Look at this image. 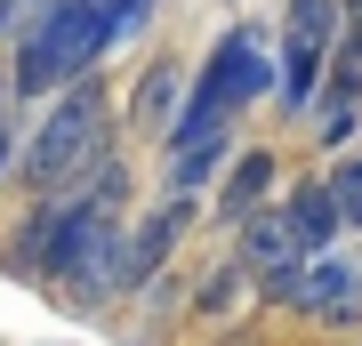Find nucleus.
Segmentation results:
<instances>
[{
  "mask_svg": "<svg viewBox=\"0 0 362 346\" xmlns=\"http://www.w3.org/2000/svg\"><path fill=\"white\" fill-rule=\"evenodd\" d=\"M105 137H113V121H105V89L81 73V81H65V89L49 97V113L33 121V145L16 154V169H25L33 193H65L73 178L97 169Z\"/></svg>",
  "mask_w": 362,
  "mask_h": 346,
  "instance_id": "nucleus-1",
  "label": "nucleus"
},
{
  "mask_svg": "<svg viewBox=\"0 0 362 346\" xmlns=\"http://www.w3.org/2000/svg\"><path fill=\"white\" fill-rule=\"evenodd\" d=\"M105 57V40L89 25V0H49L25 33H16V64H8V97H57L65 81H81Z\"/></svg>",
  "mask_w": 362,
  "mask_h": 346,
  "instance_id": "nucleus-2",
  "label": "nucleus"
},
{
  "mask_svg": "<svg viewBox=\"0 0 362 346\" xmlns=\"http://www.w3.org/2000/svg\"><path fill=\"white\" fill-rule=\"evenodd\" d=\"M185 218H194V193H169L153 218L121 226V282H129V290H145V282L169 266V250L185 242Z\"/></svg>",
  "mask_w": 362,
  "mask_h": 346,
  "instance_id": "nucleus-3",
  "label": "nucleus"
},
{
  "mask_svg": "<svg viewBox=\"0 0 362 346\" xmlns=\"http://www.w3.org/2000/svg\"><path fill=\"white\" fill-rule=\"evenodd\" d=\"M298 306L314 322H362V266L354 258H306V274H298Z\"/></svg>",
  "mask_w": 362,
  "mask_h": 346,
  "instance_id": "nucleus-4",
  "label": "nucleus"
},
{
  "mask_svg": "<svg viewBox=\"0 0 362 346\" xmlns=\"http://www.w3.org/2000/svg\"><path fill=\"white\" fill-rule=\"evenodd\" d=\"M242 226V242H233V258H242V274H266V266H282V258H306L298 250V233H290V209H250V218H233Z\"/></svg>",
  "mask_w": 362,
  "mask_h": 346,
  "instance_id": "nucleus-5",
  "label": "nucleus"
},
{
  "mask_svg": "<svg viewBox=\"0 0 362 346\" xmlns=\"http://www.w3.org/2000/svg\"><path fill=\"white\" fill-rule=\"evenodd\" d=\"M338 226H346V218H338V193H330V178H306V185H298L290 193V233H298V250H330L338 242Z\"/></svg>",
  "mask_w": 362,
  "mask_h": 346,
  "instance_id": "nucleus-6",
  "label": "nucleus"
},
{
  "mask_svg": "<svg viewBox=\"0 0 362 346\" xmlns=\"http://www.w3.org/2000/svg\"><path fill=\"white\" fill-rule=\"evenodd\" d=\"M226 154H233V129L218 121V129H202V137H177V161H169V193H194V185H209L226 169Z\"/></svg>",
  "mask_w": 362,
  "mask_h": 346,
  "instance_id": "nucleus-7",
  "label": "nucleus"
},
{
  "mask_svg": "<svg viewBox=\"0 0 362 346\" xmlns=\"http://www.w3.org/2000/svg\"><path fill=\"white\" fill-rule=\"evenodd\" d=\"M274 193V154H233V169H226V185H218V218L233 226V218H250Z\"/></svg>",
  "mask_w": 362,
  "mask_h": 346,
  "instance_id": "nucleus-8",
  "label": "nucleus"
},
{
  "mask_svg": "<svg viewBox=\"0 0 362 346\" xmlns=\"http://www.w3.org/2000/svg\"><path fill=\"white\" fill-rule=\"evenodd\" d=\"M177 105H185V73L177 64H145V81H137V129H153V137H169V121H177Z\"/></svg>",
  "mask_w": 362,
  "mask_h": 346,
  "instance_id": "nucleus-9",
  "label": "nucleus"
},
{
  "mask_svg": "<svg viewBox=\"0 0 362 346\" xmlns=\"http://www.w3.org/2000/svg\"><path fill=\"white\" fill-rule=\"evenodd\" d=\"M314 81H322V49L282 40V64H274V105H282V113H306V105H314Z\"/></svg>",
  "mask_w": 362,
  "mask_h": 346,
  "instance_id": "nucleus-10",
  "label": "nucleus"
},
{
  "mask_svg": "<svg viewBox=\"0 0 362 346\" xmlns=\"http://www.w3.org/2000/svg\"><path fill=\"white\" fill-rule=\"evenodd\" d=\"M338 25H346V8H338V0H290V8H282V33L306 40V49H322V57H330Z\"/></svg>",
  "mask_w": 362,
  "mask_h": 346,
  "instance_id": "nucleus-11",
  "label": "nucleus"
},
{
  "mask_svg": "<svg viewBox=\"0 0 362 346\" xmlns=\"http://www.w3.org/2000/svg\"><path fill=\"white\" fill-rule=\"evenodd\" d=\"M145 16H153V0H89V25H97L105 49L137 40V33H145Z\"/></svg>",
  "mask_w": 362,
  "mask_h": 346,
  "instance_id": "nucleus-12",
  "label": "nucleus"
},
{
  "mask_svg": "<svg viewBox=\"0 0 362 346\" xmlns=\"http://www.w3.org/2000/svg\"><path fill=\"white\" fill-rule=\"evenodd\" d=\"M330 193H338V218H346V226H362V154L330 169Z\"/></svg>",
  "mask_w": 362,
  "mask_h": 346,
  "instance_id": "nucleus-13",
  "label": "nucleus"
},
{
  "mask_svg": "<svg viewBox=\"0 0 362 346\" xmlns=\"http://www.w3.org/2000/svg\"><path fill=\"white\" fill-rule=\"evenodd\" d=\"M330 97L338 105H362V25H354V49L330 64Z\"/></svg>",
  "mask_w": 362,
  "mask_h": 346,
  "instance_id": "nucleus-14",
  "label": "nucleus"
},
{
  "mask_svg": "<svg viewBox=\"0 0 362 346\" xmlns=\"http://www.w3.org/2000/svg\"><path fill=\"white\" fill-rule=\"evenodd\" d=\"M233 298H242V258H233V266H218V274H209V282H202V298H194V306H202V314H226V306H233Z\"/></svg>",
  "mask_w": 362,
  "mask_h": 346,
  "instance_id": "nucleus-15",
  "label": "nucleus"
},
{
  "mask_svg": "<svg viewBox=\"0 0 362 346\" xmlns=\"http://www.w3.org/2000/svg\"><path fill=\"white\" fill-rule=\"evenodd\" d=\"M16 169V121H8V81H0V178Z\"/></svg>",
  "mask_w": 362,
  "mask_h": 346,
  "instance_id": "nucleus-16",
  "label": "nucleus"
},
{
  "mask_svg": "<svg viewBox=\"0 0 362 346\" xmlns=\"http://www.w3.org/2000/svg\"><path fill=\"white\" fill-rule=\"evenodd\" d=\"M8 8H16V33H25V25H33V16H40V8H49V0H8Z\"/></svg>",
  "mask_w": 362,
  "mask_h": 346,
  "instance_id": "nucleus-17",
  "label": "nucleus"
},
{
  "mask_svg": "<svg viewBox=\"0 0 362 346\" xmlns=\"http://www.w3.org/2000/svg\"><path fill=\"white\" fill-rule=\"evenodd\" d=\"M338 8H346V25H362V0H338Z\"/></svg>",
  "mask_w": 362,
  "mask_h": 346,
  "instance_id": "nucleus-18",
  "label": "nucleus"
}]
</instances>
